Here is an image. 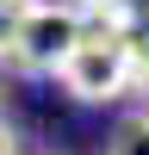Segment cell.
<instances>
[{
    "label": "cell",
    "instance_id": "obj_1",
    "mask_svg": "<svg viewBox=\"0 0 149 155\" xmlns=\"http://www.w3.org/2000/svg\"><path fill=\"white\" fill-rule=\"evenodd\" d=\"M56 81L68 99L81 106H112V99L131 93V37L124 31H106V25H87L81 44L56 62Z\"/></svg>",
    "mask_w": 149,
    "mask_h": 155
},
{
    "label": "cell",
    "instance_id": "obj_2",
    "mask_svg": "<svg viewBox=\"0 0 149 155\" xmlns=\"http://www.w3.org/2000/svg\"><path fill=\"white\" fill-rule=\"evenodd\" d=\"M87 12L74 0H19L12 6V50L6 62L25 74H56V62L81 44Z\"/></svg>",
    "mask_w": 149,
    "mask_h": 155
},
{
    "label": "cell",
    "instance_id": "obj_3",
    "mask_svg": "<svg viewBox=\"0 0 149 155\" xmlns=\"http://www.w3.org/2000/svg\"><path fill=\"white\" fill-rule=\"evenodd\" d=\"M87 19L93 25H106V31H143L149 25V0H99V6H87Z\"/></svg>",
    "mask_w": 149,
    "mask_h": 155
},
{
    "label": "cell",
    "instance_id": "obj_4",
    "mask_svg": "<svg viewBox=\"0 0 149 155\" xmlns=\"http://www.w3.org/2000/svg\"><path fill=\"white\" fill-rule=\"evenodd\" d=\"M106 155H149V106L137 112V118L118 124V137L106 143Z\"/></svg>",
    "mask_w": 149,
    "mask_h": 155
},
{
    "label": "cell",
    "instance_id": "obj_5",
    "mask_svg": "<svg viewBox=\"0 0 149 155\" xmlns=\"http://www.w3.org/2000/svg\"><path fill=\"white\" fill-rule=\"evenodd\" d=\"M131 87L149 99V25H143V31H131Z\"/></svg>",
    "mask_w": 149,
    "mask_h": 155
},
{
    "label": "cell",
    "instance_id": "obj_6",
    "mask_svg": "<svg viewBox=\"0 0 149 155\" xmlns=\"http://www.w3.org/2000/svg\"><path fill=\"white\" fill-rule=\"evenodd\" d=\"M0 155H19V130L6 124V112H0Z\"/></svg>",
    "mask_w": 149,
    "mask_h": 155
},
{
    "label": "cell",
    "instance_id": "obj_7",
    "mask_svg": "<svg viewBox=\"0 0 149 155\" xmlns=\"http://www.w3.org/2000/svg\"><path fill=\"white\" fill-rule=\"evenodd\" d=\"M74 6H81V12H87V6H99V0H74Z\"/></svg>",
    "mask_w": 149,
    "mask_h": 155
},
{
    "label": "cell",
    "instance_id": "obj_8",
    "mask_svg": "<svg viewBox=\"0 0 149 155\" xmlns=\"http://www.w3.org/2000/svg\"><path fill=\"white\" fill-rule=\"evenodd\" d=\"M0 6H19V0H0Z\"/></svg>",
    "mask_w": 149,
    "mask_h": 155
}]
</instances>
